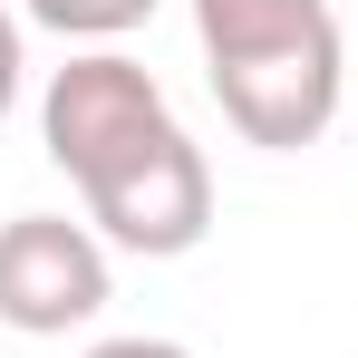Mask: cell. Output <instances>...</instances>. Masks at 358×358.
Returning <instances> with one entry per match:
<instances>
[{"mask_svg":"<svg viewBox=\"0 0 358 358\" xmlns=\"http://www.w3.org/2000/svg\"><path fill=\"white\" fill-rule=\"evenodd\" d=\"M39 29H59V39H126V29H145L155 20V0H20Z\"/></svg>","mask_w":358,"mask_h":358,"instance_id":"cell-6","label":"cell"},{"mask_svg":"<svg viewBox=\"0 0 358 358\" xmlns=\"http://www.w3.org/2000/svg\"><path fill=\"white\" fill-rule=\"evenodd\" d=\"M339 10L329 0H194V39L213 68L271 59V49H300V39H329Z\"/></svg>","mask_w":358,"mask_h":358,"instance_id":"cell-5","label":"cell"},{"mask_svg":"<svg viewBox=\"0 0 358 358\" xmlns=\"http://www.w3.org/2000/svg\"><path fill=\"white\" fill-rule=\"evenodd\" d=\"M78 194H87V223L117 252H145V262H175V252H194L213 233V165H203V145L184 126L136 136L117 165H97Z\"/></svg>","mask_w":358,"mask_h":358,"instance_id":"cell-1","label":"cell"},{"mask_svg":"<svg viewBox=\"0 0 358 358\" xmlns=\"http://www.w3.org/2000/svg\"><path fill=\"white\" fill-rule=\"evenodd\" d=\"M339 87H349L339 29L329 39H300V49H271V59H242V68H213V97H223L233 136L242 145H271V155L320 145L329 117H339Z\"/></svg>","mask_w":358,"mask_h":358,"instance_id":"cell-4","label":"cell"},{"mask_svg":"<svg viewBox=\"0 0 358 358\" xmlns=\"http://www.w3.org/2000/svg\"><path fill=\"white\" fill-rule=\"evenodd\" d=\"M107 310V242L68 213L0 223V320L20 339H68Z\"/></svg>","mask_w":358,"mask_h":358,"instance_id":"cell-3","label":"cell"},{"mask_svg":"<svg viewBox=\"0 0 358 358\" xmlns=\"http://www.w3.org/2000/svg\"><path fill=\"white\" fill-rule=\"evenodd\" d=\"M10 97H20V20L0 10V117H10Z\"/></svg>","mask_w":358,"mask_h":358,"instance_id":"cell-8","label":"cell"},{"mask_svg":"<svg viewBox=\"0 0 358 358\" xmlns=\"http://www.w3.org/2000/svg\"><path fill=\"white\" fill-rule=\"evenodd\" d=\"M87 358H194V349H175V339H145V329H136V339H97Z\"/></svg>","mask_w":358,"mask_h":358,"instance_id":"cell-7","label":"cell"},{"mask_svg":"<svg viewBox=\"0 0 358 358\" xmlns=\"http://www.w3.org/2000/svg\"><path fill=\"white\" fill-rule=\"evenodd\" d=\"M165 117V87L145 78V68L126 59V49H87V59H68L49 78V97H39V136H49V165L68 184H87L97 165H117L136 136H155Z\"/></svg>","mask_w":358,"mask_h":358,"instance_id":"cell-2","label":"cell"}]
</instances>
